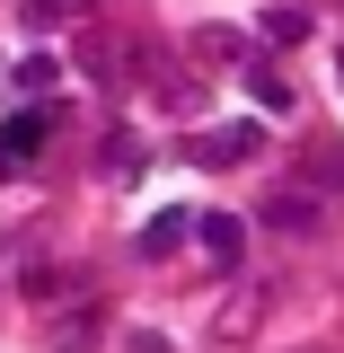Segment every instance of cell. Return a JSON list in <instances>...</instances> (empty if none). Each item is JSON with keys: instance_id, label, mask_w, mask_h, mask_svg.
Here are the masks:
<instances>
[{"instance_id": "1", "label": "cell", "mask_w": 344, "mask_h": 353, "mask_svg": "<svg viewBox=\"0 0 344 353\" xmlns=\"http://www.w3.org/2000/svg\"><path fill=\"white\" fill-rule=\"evenodd\" d=\"M256 141H265L256 124H221V132H203V141H194V159H203V168H230V159H247Z\"/></svg>"}, {"instance_id": "2", "label": "cell", "mask_w": 344, "mask_h": 353, "mask_svg": "<svg viewBox=\"0 0 344 353\" xmlns=\"http://www.w3.org/2000/svg\"><path fill=\"white\" fill-rule=\"evenodd\" d=\"M44 132H53V115H44V106L9 115V124H0V159H36V150H44Z\"/></svg>"}, {"instance_id": "3", "label": "cell", "mask_w": 344, "mask_h": 353, "mask_svg": "<svg viewBox=\"0 0 344 353\" xmlns=\"http://www.w3.org/2000/svg\"><path fill=\"white\" fill-rule=\"evenodd\" d=\"M194 239H203V248H212L221 265H239V248H247V230H239L230 212H203V221H194Z\"/></svg>"}, {"instance_id": "4", "label": "cell", "mask_w": 344, "mask_h": 353, "mask_svg": "<svg viewBox=\"0 0 344 353\" xmlns=\"http://www.w3.org/2000/svg\"><path fill=\"white\" fill-rule=\"evenodd\" d=\"M185 239H194V221H185V212H159L150 230H141V256H176Z\"/></svg>"}, {"instance_id": "5", "label": "cell", "mask_w": 344, "mask_h": 353, "mask_svg": "<svg viewBox=\"0 0 344 353\" xmlns=\"http://www.w3.org/2000/svg\"><path fill=\"white\" fill-rule=\"evenodd\" d=\"M247 97H256L265 115H292V80H283L274 62H256V71H247Z\"/></svg>"}, {"instance_id": "6", "label": "cell", "mask_w": 344, "mask_h": 353, "mask_svg": "<svg viewBox=\"0 0 344 353\" xmlns=\"http://www.w3.org/2000/svg\"><path fill=\"white\" fill-rule=\"evenodd\" d=\"M265 36H274V44H301V36H309V9H301V0L265 9Z\"/></svg>"}, {"instance_id": "7", "label": "cell", "mask_w": 344, "mask_h": 353, "mask_svg": "<svg viewBox=\"0 0 344 353\" xmlns=\"http://www.w3.org/2000/svg\"><path fill=\"white\" fill-rule=\"evenodd\" d=\"M62 80V62H53V53H27V62H18V88H53Z\"/></svg>"}, {"instance_id": "8", "label": "cell", "mask_w": 344, "mask_h": 353, "mask_svg": "<svg viewBox=\"0 0 344 353\" xmlns=\"http://www.w3.org/2000/svg\"><path fill=\"white\" fill-rule=\"evenodd\" d=\"M194 53H203V62H239V36H230V27H203Z\"/></svg>"}, {"instance_id": "9", "label": "cell", "mask_w": 344, "mask_h": 353, "mask_svg": "<svg viewBox=\"0 0 344 353\" xmlns=\"http://www.w3.org/2000/svg\"><path fill=\"white\" fill-rule=\"evenodd\" d=\"M80 0H27V27H53V18H71Z\"/></svg>"}, {"instance_id": "10", "label": "cell", "mask_w": 344, "mask_h": 353, "mask_svg": "<svg viewBox=\"0 0 344 353\" xmlns=\"http://www.w3.org/2000/svg\"><path fill=\"white\" fill-rule=\"evenodd\" d=\"M336 71H344V62H336Z\"/></svg>"}]
</instances>
